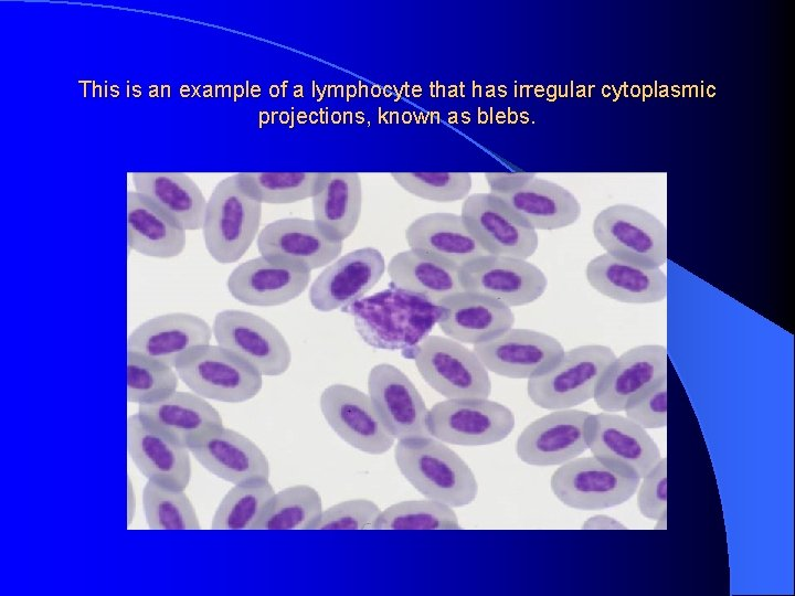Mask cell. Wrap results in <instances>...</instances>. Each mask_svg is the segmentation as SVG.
<instances>
[{"mask_svg":"<svg viewBox=\"0 0 795 596\" xmlns=\"http://www.w3.org/2000/svg\"><path fill=\"white\" fill-rule=\"evenodd\" d=\"M257 249L264 257L311 272L336 260L342 242L327 236L314 219L285 217L262 228Z\"/></svg>","mask_w":795,"mask_h":596,"instance_id":"19","label":"cell"},{"mask_svg":"<svg viewBox=\"0 0 795 596\" xmlns=\"http://www.w3.org/2000/svg\"><path fill=\"white\" fill-rule=\"evenodd\" d=\"M404 352L423 380L447 400L488 398L491 393L488 370L474 350L456 340L428 334Z\"/></svg>","mask_w":795,"mask_h":596,"instance_id":"5","label":"cell"},{"mask_svg":"<svg viewBox=\"0 0 795 596\" xmlns=\"http://www.w3.org/2000/svg\"><path fill=\"white\" fill-rule=\"evenodd\" d=\"M432 437L459 446H484L504 440L515 428V415L488 398H449L428 409Z\"/></svg>","mask_w":795,"mask_h":596,"instance_id":"8","label":"cell"},{"mask_svg":"<svg viewBox=\"0 0 795 596\" xmlns=\"http://www.w3.org/2000/svg\"><path fill=\"white\" fill-rule=\"evenodd\" d=\"M344 312L352 316L357 332L368 345L404 351L428 336L439 307L390 285L352 304Z\"/></svg>","mask_w":795,"mask_h":596,"instance_id":"1","label":"cell"},{"mask_svg":"<svg viewBox=\"0 0 795 596\" xmlns=\"http://www.w3.org/2000/svg\"><path fill=\"white\" fill-rule=\"evenodd\" d=\"M615 352L603 344H584L565 351L547 373L528 380L530 401L544 409H568L594 397L596 386Z\"/></svg>","mask_w":795,"mask_h":596,"instance_id":"7","label":"cell"},{"mask_svg":"<svg viewBox=\"0 0 795 596\" xmlns=\"http://www.w3.org/2000/svg\"><path fill=\"white\" fill-rule=\"evenodd\" d=\"M212 328L199 316L171 312L139 324L127 338V351L137 352L174 369L191 348L209 344Z\"/></svg>","mask_w":795,"mask_h":596,"instance_id":"25","label":"cell"},{"mask_svg":"<svg viewBox=\"0 0 795 596\" xmlns=\"http://www.w3.org/2000/svg\"><path fill=\"white\" fill-rule=\"evenodd\" d=\"M656 521H657L656 525H655L656 530H666L667 529V512L661 514Z\"/></svg>","mask_w":795,"mask_h":596,"instance_id":"47","label":"cell"},{"mask_svg":"<svg viewBox=\"0 0 795 596\" xmlns=\"http://www.w3.org/2000/svg\"><path fill=\"white\" fill-rule=\"evenodd\" d=\"M436 324L451 339L479 344L499 337L515 323V315L504 302L463 290L442 300Z\"/></svg>","mask_w":795,"mask_h":596,"instance_id":"24","label":"cell"},{"mask_svg":"<svg viewBox=\"0 0 795 596\" xmlns=\"http://www.w3.org/2000/svg\"><path fill=\"white\" fill-rule=\"evenodd\" d=\"M378 530H457L458 518L452 507L431 499L406 500L381 511Z\"/></svg>","mask_w":795,"mask_h":596,"instance_id":"38","label":"cell"},{"mask_svg":"<svg viewBox=\"0 0 795 596\" xmlns=\"http://www.w3.org/2000/svg\"><path fill=\"white\" fill-rule=\"evenodd\" d=\"M536 231H554L574 224L581 216L579 200L562 185L533 178L522 188L498 195Z\"/></svg>","mask_w":795,"mask_h":596,"instance_id":"32","label":"cell"},{"mask_svg":"<svg viewBox=\"0 0 795 596\" xmlns=\"http://www.w3.org/2000/svg\"><path fill=\"white\" fill-rule=\"evenodd\" d=\"M179 379L203 398L243 403L262 389L263 375L236 353L216 344L191 348L176 362Z\"/></svg>","mask_w":795,"mask_h":596,"instance_id":"4","label":"cell"},{"mask_svg":"<svg viewBox=\"0 0 795 596\" xmlns=\"http://www.w3.org/2000/svg\"><path fill=\"white\" fill-rule=\"evenodd\" d=\"M405 240L410 248L458 268L488 254L455 213H427L415 219L405 230Z\"/></svg>","mask_w":795,"mask_h":596,"instance_id":"27","label":"cell"},{"mask_svg":"<svg viewBox=\"0 0 795 596\" xmlns=\"http://www.w3.org/2000/svg\"><path fill=\"white\" fill-rule=\"evenodd\" d=\"M262 203L236 173L221 180L206 201L202 234L210 256L222 265L241 259L257 236Z\"/></svg>","mask_w":795,"mask_h":596,"instance_id":"3","label":"cell"},{"mask_svg":"<svg viewBox=\"0 0 795 596\" xmlns=\"http://www.w3.org/2000/svg\"><path fill=\"white\" fill-rule=\"evenodd\" d=\"M127 453L148 480L184 490L191 479V459L181 445L148 424L136 413L127 418Z\"/></svg>","mask_w":795,"mask_h":596,"instance_id":"22","label":"cell"},{"mask_svg":"<svg viewBox=\"0 0 795 596\" xmlns=\"http://www.w3.org/2000/svg\"><path fill=\"white\" fill-rule=\"evenodd\" d=\"M392 179L407 193L437 203L466 199L473 180L468 172H392Z\"/></svg>","mask_w":795,"mask_h":596,"instance_id":"40","label":"cell"},{"mask_svg":"<svg viewBox=\"0 0 795 596\" xmlns=\"http://www.w3.org/2000/svg\"><path fill=\"white\" fill-rule=\"evenodd\" d=\"M138 414L152 427L184 446L206 430L223 425L219 412L193 392L176 391L161 401L139 404Z\"/></svg>","mask_w":795,"mask_h":596,"instance_id":"31","label":"cell"},{"mask_svg":"<svg viewBox=\"0 0 795 596\" xmlns=\"http://www.w3.org/2000/svg\"><path fill=\"white\" fill-rule=\"evenodd\" d=\"M176 370L144 354L127 351V401L147 404L161 401L177 391Z\"/></svg>","mask_w":795,"mask_h":596,"instance_id":"39","label":"cell"},{"mask_svg":"<svg viewBox=\"0 0 795 596\" xmlns=\"http://www.w3.org/2000/svg\"><path fill=\"white\" fill-rule=\"evenodd\" d=\"M212 332L219 345L243 358L263 376H279L290 366L292 351L283 333L253 312L220 311Z\"/></svg>","mask_w":795,"mask_h":596,"instance_id":"11","label":"cell"},{"mask_svg":"<svg viewBox=\"0 0 795 596\" xmlns=\"http://www.w3.org/2000/svg\"><path fill=\"white\" fill-rule=\"evenodd\" d=\"M639 483V478L618 472L595 456L561 465L550 481L559 501L584 511L623 504L636 493Z\"/></svg>","mask_w":795,"mask_h":596,"instance_id":"10","label":"cell"},{"mask_svg":"<svg viewBox=\"0 0 795 596\" xmlns=\"http://www.w3.org/2000/svg\"><path fill=\"white\" fill-rule=\"evenodd\" d=\"M585 437L593 456L626 476L642 479L661 459L645 428L617 413L590 414Z\"/></svg>","mask_w":795,"mask_h":596,"instance_id":"12","label":"cell"},{"mask_svg":"<svg viewBox=\"0 0 795 596\" xmlns=\"http://www.w3.org/2000/svg\"><path fill=\"white\" fill-rule=\"evenodd\" d=\"M460 216L488 254L528 259L538 249L537 231L496 194L478 192L468 195Z\"/></svg>","mask_w":795,"mask_h":596,"instance_id":"9","label":"cell"},{"mask_svg":"<svg viewBox=\"0 0 795 596\" xmlns=\"http://www.w3.org/2000/svg\"><path fill=\"white\" fill-rule=\"evenodd\" d=\"M380 508L368 499H350L322 510L312 530L374 529Z\"/></svg>","mask_w":795,"mask_h":596,"instance_id":"41","label":"cell"},{"mask_svg":"<svg viewBox=\"0 0 795 596\" xmlns=\"http://www.w3.org/2000/svg\"><path fill=\"white\" fill-rule=\"evenodd\" d=\"M275 491L268 479L234 485L219 503L211 522L213 530H250Z\"/></svg>","mask_w":795,"mask_h":596,"instance_id":"36","label":"cell"},{"mask_svg":"<svg viewBox=\"0 0 795 596\" xmlns=\"http://www.w3.org/2000/svg\"><path fill=\"white\" fill-rule=\"evenodd\" d=\"M187 447L203 468L233 485L269 478V462L262 449L223 425L201 434Z\"/></svg>","mask_w":795,"mask_h":596,"instance_id":"20","label":"cell"},{"mask_svg":"<svg viewBox=\"0 0 795 596\" xmlns=\"http://www.w3.org/2000/svg\"><path fill=\"white\" fill-rule=\"evenodd\" d=\"M135 191L176 221L184 231L202 230L206 200L195 181L182 172H134Z\"/></svg>","mask_w":795,"mask_h":596,"instance_id":"30","label":"cell"},{"mask_svg":"<svg viewBox=\"0 0 795 596\" xmlns=\"http://www.w3.org/2000/svg\"><path fill=\"white\" fill-rule=\"evenodd\" d=\"M466 291L492 297L508 307L539 299L548 287L544 273L527 259L487 254L460 268Z\"/></svg>","mask_w":795,"mask_h":596,"instance_id":"15","label":"cell"},{"mask_svg":"<svg viewBox=\"0 0 795 596\" xmlns=\"http://www.w3.org/2000/svg\"><path fill=\"white\" fill-rule=\"evenodd\" d=\"M186 231L149 199L127 192V244L141 255L172 258L186 246Z\"/></svg>","mask_w":795,"mask_h":596,"instance_id":"28","label":"cell"},{"mask_svg":"<svg viewBox=\"0 0 795 596\" xmlns=\"http://www.w3.org/2000/svg\"><path fill=\"white\" fill-rule=\"evenodd\" d=\"M385 260L373 247L351 251L329 264L312 281L309 301L319 311H344L382 278Z\"/></svg>","mask_w":795,"mask_h":596,"instance_id":"17","label":"cell"},{"mask_svg":"<svg viewBox=\"0 0 795 596\" xmlns=\"http://www.w3.org/2000/svg\"><path fill=\"white\" fill-rule=\"evenodd\" d=\"M142 509L151 530H199L194 505L184 490L148 480L142 490Z\"/></svg>","mask_w":795,"mask_h":596,"instance_id":"37","label":"cell"},{"mask_svg":"<svg viewBox=\"0 0 795 596\" xmlns=\"http://www.w3.org/2000/svg\"><path fill=\"white\" fill-rule=\"evenodd\" d=\"M321 512V497L316 489L292 486L274 493L253 530H312Z\"/></svg>","mask_w":795,"mask_h":596,"instance_id":"34","label":"cell"},{"mask_svg":"<svg viewBox=\"0 0 795 596\" xmlns=\"http://www.w3.org/2000/svg\"><path fill=\"white\" fill-rule=\"evenodd\" d=\"M593 235L602 248L621 260L646 268L667 263L666 225L648 211L632 204H614L594 219Z\"/></svg>","mask_w":795,"mask_h":596,"instance_id":"6","label":"cell"},{"mask_svg":"<svg viewBox=\"0 0 795 596\" xmlns=\"http://www.w3.org/2000/svg\"><path fill=\"white\" fill-rule=\"evenodd\" d=\"M668 353L660 344H644L625 351L603 373L594 401L607 413L624 412L626 405L664 376H667Z\"/></svg>","mask_w":795,"mask_h":596,"instance_id":"21","label":"cell"},{"mask_svg":"<svg viewBox=\"0 0 795 596\" xmlns=\"http://www.w3.org/2000/svg\"><path fill=\"white\" fill-rule=\"evenodd\" d=\"M585 276L601 295L625 304H655L667 297V276L660 268H646L605 253L591 259Z\"/></svg>","mask_w":795,"mask_h":596,"instance_id":"26","label":"cell"},{"mask_svg":"<svg viewBox=\"0 0 795 596\" xmlns=\"http://www.w3.org/2000/svg\"><path fill=\"white\" fill-rule=\"evenodd\" d=\"M626 417L645 429L667 426V376L628 402Z\"/></svg>","mask_w":795,"mask_h":596,"instance_id":"42","label":"cell"},{"mask_svg":"<svg viewBox=\"0 0 795 596\" xmlns=\"http://www.w3.org/2000/svg\"><path fill=\"white\" fill-rule=\"evenodd\" d=\"M314 220L330 238L343 242L356 230L362 211V182L357 172H327L311 198Z\"/></svg>","mask_w":795,"mask_h":596,"instance_id":"33","label":"cell"},{"mask_svg":"<svg viewBox=\"0 0 795 596\" xmlns=\"http://www.w3.org/2000/svg\"><path fill=\"white\" fill-rule=\"evenodd\" d=\"M473 350L488 372L527 380L550 371L565 352L556 338L520 328H510L497 338L475 344Z\"/></svg>","mask_w":795,"mask_h":596,"instance_id":"14","label":"cell"},{"mask_svg":"<svg viewBox=\"0 0 795 596\" xmlns=\"http://www.w3.org/2000/svg\"><path fill=\"white\" fill-rule=\"evenodd\" d=\"M590 413L558 409L529 424L516 444L518 458L536 467L561 466L586 451L585 424Z\"/></svg>","mask_w":795,"mask_h":596,"instance_id":"18","label":"cell"},{"mask_svg":"<svg viewBox=\"0 0 795 596\" xmlns=\"http://www.w3.org/2000/svg\"><path fill=\"white\" fill-rule=\"evenodd\" d=\"M136 511V496L135 491L130 481V478H127V525L131 523L135 517Z\"/></svg>","mask_w":795,"mask_h":596,"instance_id":"46","label":"cell"},{"mask_svg":"<svg viewBox=\"0 0 795 596\" xmlns=\"http://www.w3.org/2000/svg\"><path fill=\"white\" fill-rule=\"evenodd\" d=\"M584 530H626V525L613 517L597 514L589 518L583 524Z\"/></svg>","mask_w":795,"mask_h":596,"instance_id":"45","label":"cell"},{"mask_svg":"<svg viewBox=\"0 0 795 596\" xmlns=\"http://www.w3.org/2000/svg\"><path fill=\"white\" fill-rule=\"evenodd\" d=\"M368 393L389 432L398 440L432 437L425 402L399 368L380 363L368 375Z\"/></svg>","mask_w":795,"mask_h":596,"instance_id":"16","label":"cell"},{"mask_svg":"<svg viewBox=\"0 0 795 596\" xmlns=\"http://www.w3.org/2000/svg\"><path fill=\"white\" fill-rule=\"evenodd\" d=\"M394 460L403 477L427 499L459 508L477 497L478 483L470 467L434 437L399 440Z\"/></svg>","mask_w":795,"mask_h":596,"instance_id":"2","label":"cell"},{"mask_svg":"<svg viewBox=\"0 0 795 596\" xmlns=\"http://www.w3.org/2000/svg\"><path fill=\"white\" fill-rule=\"evenodd\" d=\"M310 270L264 256L246 260L227 277V290L236 300L256 307H276L300 296Z\"/></svg>","mask_w":795,"mask_h":596,"instance_id":"23","label":"cell"},{"mask_svg":"<svg viewBox=\"0 0 795 596\" xmlns=\"http://www.w3.org/2000/svg\"><path fill=\"white\" fill-rule=\"evenodd\" d=\"M638 486L637 507L643 517L656 521L667 512V458L644 477Z\"/></svg>","mask_w":795,"mask_h":596,"instance_id":"43","label":"cell"},{"mask_svg":"<svg viewBox=\"0 0 795 596\" xmlns=\"http://www.w3.org/2000/svg\"><path fill=\"white\" fill-rule=\"evenodd\" d=\"M245 189L262 204H289L312 198L327 172H239Z\"/></svg>","mask_w":795,"mask_h":596,"instance_id":"35","label":"cell"},{"mask_svg":"<svg viewBox=\"0 0 795 596\" xmlns=\"http://www.w3.org/2000/svg\"><path fill=\"white\" fill-rule=\"evenodd\" d=\"M320 409L332 430L347 444L369 455L386 453L395 438L383 423L369 394L347 384L327 386Z\"/></svg>","mask_w":795,"mask_h":596,"instance_id":"13","label":"cell"},{"mask_svg":"<svg viewBox=\"0 0 795 596\" xmlns=\"http://www.w3.org/2000/svg\"><path fill=\"white\" fill-rule=\"evenodd\" d=\"M533 172L513 171V172H487L485 179L490 189V193L496 195L513 192L529 181L536 178Z\"/></svg>","mask_w":795,"mask_h":596,"instance_id":"44","label":"cell"},{"mask_svg":"<svg viewBox=\"0 0 795 596\" xmlns=\"http://www.w3.org/2000/svg\"><path fill=\"white\" fill-rule=\"evenodd\" d=\"M388 273L391 286L434 305L464 290L460 268L412 248L395 254Z\"/></svg>","mask_w":795,"mask_h":596,"instance_id":"29","label":"cell"}]
</instances>
